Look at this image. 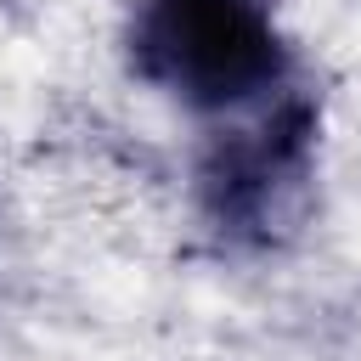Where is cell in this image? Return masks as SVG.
<instances>
[{
  "instance_id": "obj_1",
  "label": "cell",
  "mask_w": 361,
  "mask_h": 361,
  "mask_svg": "<svg viewBox=\"0 0 361 361\" xmlns=\"http://www.w3.org/2000/svg\"><path fill=\"white\" fill-rule=\"evenodd\" d=\"M130 62L147 85L197 113H226L288 73L271 0H147L130 28Z\"/></svg>"
},
{
  "instance_id": "obj_2",
  "label": "cell",
  "mask_w": 361,
  "mask_h": 361,
  "mask_svg": "<svg viewBox=\"0 0 361 361\" xmlns=\"http://www.w3.org/2000/svg\"><path fill=\"white\" fill-rule=\"evenodd\" d=\"M310 135H316L310 102L288 96L259 124L214 141L203 158V175H197L209 220L220 231H237V237H271V226H282L293 192L305 186Z\"/></svg>"
}]
</instances>
